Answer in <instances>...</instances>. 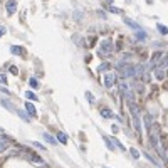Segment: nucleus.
I'll return each instance as SVG.
<instances>
[{
  "label": "nucleus",
  "instance_id": "nucleus-38",
  "mask_svg": "<svg viewBox=\"0 0 168 168\" xmlns=\"http://www.w3.org/2000/svg\"><path fill=\"white\" fill-rule=\"evenodd\" d=\"M146 2H148V4H153V0H146Z\"/></svg>",
  "mask_w": 168,
  "mask_h": 168
},
{
  "label": "nucleus",
  "instance_id": "nucleus-6",
  "mask_svg": "<svg viewBox=\"0 0 168 168\" xmlns=\"http://www.w3.org/2000/svg\"><path fill=\"white\" fill-rule=\"evenodd\" d=\"M24 106H25L27 113L30 114V118H35V116H37V108L34 106V103H30V101H27V103L24 104Z\"/></svg>",
  "mask_w": 168,
  "mask_h": 168
},
{
  "label": "nucleus",
  "instance_id": "nucleus-23",
  "mask_svg": "<svg viewBox=\"0 0 168 168\" xmlns=\"http://www.w3.org/2000/svg\"><path fill=\"white\" fill-rule=\"evenodd\" d=\"M8 146H10V143H7V141H0V153H2V151H5Z\"/></svg>",
  "mask_w": 168,
  "mask_h": 168
},
{
  "label": "nucleus",
  "instance_id": "nucleus-32",
  "mask_svg": "<svg viewBox=\"0 0 168 168\" xmlns=\"http://www.w3.org/2000/svg\"><path fill=\"white\" fill-rule=\"evenodd\" d=\"M8 82V79H7L5 74H0V84H7Z\"/></svg>",
  "mask_w": 168,
  "mask_h": 168
},
{
  "label": "nucleus",
  "instance_id": "nucleus-22",
  "mask_svg": "<svg viewBox=\"0 0 168 168\" xmlns=\"http://www.w3.org/2000/svg\"><path fill=\"white\" fill-rule=\"evenodd\" d=\"M129 153H131V156H133L134 160H138V158H140V151H138L136 148H129Z\"/></svg>",
  "mask_w": 168,
  "mask_h": 168
},
{
  "label": "nucleus",
  "instance_id": "nucleus-30",
  "mask_svg": "<svg viewBox=\"0 0 168 168\" xmlns=\"http://www.w3.org/2000/svg\"><path fill=\"white\" fill-rule=\"evenodd\" d=\"M150 79H151V77H150V74L148 72H145L143 76H141V81H143V82H150Z\"/></svg>",
  "mask_w": 168,
  "mask_h": 168
},
{
  "label": "nucleus",
  "instance_id": "nucleus-2",
  "mask_svg": "<svg viewBox=\"0 0 168 168\" xmlns=\"http://www.w3.org/2000/svg\"><path fill=\"white\" fill-rule=\"evenodd\" d=\"M114 51V47H113V42L109 39H104L103 42H101V52L99 56H104V54H111Z\"/></svg>",
  "mask_w": 168,
  "mask_h": 168
},
{
  "label": "nucleus",
  "instance_id": "nucleus-35",
  "mask_svg": "<svg viewBox=\"0 0 168 168\" xmlns=\"http://www.w3.org/2000/svg\"><path fill=\"white\" fill-rule=\"evenodd\" d=\"M5 32H7V29L4 25H0V37H2V35H5Z\"/></svg>",
  "mask_w": 168,
  "mask_h": 168
},
{
  "label": "nucleus",
  "instance_id": "nucleus-21",
  "mask_svg": "<svg viewBox=\"0 0 168 168\" xmlns=\"http://www.w3.org/2000/svg\"><path fill=\"white\" fill-rule=\"evenodd\" d=\"M143 121H145V126H146V129L150 131V128H151V119H150V116H148V114H145Z\"/></svg>",
  "mask_w": 168,
  "mask_h": 168
},
{
  "label": "nucleus",
  "instance_id": "nucleus-8",
  "mask_svg": "<svg viewBox=\"0 0 168 168\" xmlns=\"http://www.w3.org/2000/svg\"><path fill=\"white\" fill-rule=\"evenodd\" d=\"M124 24H126L128 27H131V29H134L136 32H138V30H141V27L138 25V24H136L134 20H131V19H124Z\"/></svg>",
  "mask_w": 168,
  "mask_h": 168
},
{
  "label": "nucleus",
  "instance_id": "nucleus-26",
  "mask_svg": "<svg viewBox=\"0 0 168 168\" xmlns=\"http://www.w3.org/2000/svg\"><path fill=\"white\" fill-rule=\"evenodd\" d=\"M167 66H168V57H165V59H163L160 64H158V69H165Z\"/></svg>",
  "mask_w": 168,
  "mask_h": 168
},
{
  "label": "nucleus",
  "instance_id": "nucleus-28",
  "mask_svg": "<svg viewBox=\"0 0 168 168\" xmlns=\"http://www.w3.org/2000/svg\"><path fill=\"white\" fill-rule=\"evenodd\" d=\"M86 99L89 101L91 104H93V103H94V96H93V94H91V93H89V91H86Z\"/></svg>",
  "mask_w": 168,
  "mask_h": 168
},
{
  "label": "nucleus",
  "instance_id": "nucleus-4",
  "mask_svg": "<svg viewBox=\"0 0 168 168\" xmlns=\"http://www.w3.org/2000/svg\"><path fill=\"white\" fill-rule=\"evenodd\" d=\"M24 155H25V156H27L30 161H34V163H39V165H40V163H44L42 156H39V155L34 153V151H27V150H25V151H24Z\"/></svg>",
  "mask_w": 168,
  "mask_h": 168
},
{
  "label": "nucleus",
  "instance_id": "nucleus-39",
  "mask_svg": "<svg viewBox=\"0 0 168 168\" xmlns=\"http://www.w3.org/2000/svg\"><path fill=\"white\" fill-rule=\"evenodd\" d=\"M106 2H108V4H113V0H106Z\"/></svg>",
  "mask_w": 168,
  "mask_h": 168
},
{
  "label": "nucleus",
  "instance_id": "nucleus-3",
  "mask_svg": "<svg viewBox=\"0 0 168 168\" xmlns=\"http://www.w3.org/2000/svg\"><path fill=\"white\" fill-rule=\"evenodd\" d=\"M114 81H116V76L114 74H104V77H103V84L106 89H111L114 86Z\"/></svg>",
  "mask_w": 168,
  "mask_h": 168
},
{
  "label": "nucleus",
  "instance_id": "nucleus-5",
  "mask_svg": "<svg viewBox=\"0 0 168 168\" xmlns=\"http://www.w3.org/2000/svg\"><path fill=\"white\" fill-rule=\"evenodd\" d=\"M5 8H7V13H8V15H13V13L17 12V0H10V2H7Z\"/></svg>",
  "mask_w": 168,
  "mask_h": 168
},
{
  "label": "nucleus",
  "instance_id": "nucleus-34",
  "mask_svg": "<svg viewBox=\"0 0 168 168\" xmlns=\"http://www.w3.org/2000/svg\"><path fill=\"white\" fill-rule=\"evenodd\" d=\"M10 72H12L13 76H17V74H19V69H17L15 66H10Z\"/></svg>",
  "mask_w": 168,
  "mask_h": 168
},
{
  "label": "nucleus",
  "instance_id": "nucleus-11",
  "mask_svg": "<svg viewBox=\"0 0 168 168\" xmlns=\"http://www.w3.org/2000/svg\"><path fill=\"white\" fill-rule=\"evenodd\" d=\"M155 79L163 81L165 79V71H163V69H155Z\"/></svg>",
  "mask_w": 168,
  "mask_h": 168
},
{
  "label": "nucleus",
  "instance_id": "nucleus-33",
  "mask_svg": "<svg viewBox=\"0 0 168 168\" xmlns=\"http://www.w3.org/2000/svg\"><path fill=\"white\" fill-rule=\"evenodd\" d=\"M32 146H35V148H39V150H46V146L44 145H40V143H37V141H34V143H30Z\"/></svg>",
  "mask_w": 168,
  "mask_h": 168
},
{
  "label": "nucleus",
  "instance_id": "nucleus-27",
  "mask_svg": "<svg viewBox=\"0 0 168 168\" xmlns=\"http://www.w3.org/2000/svg\"><path fill=\"white\" fill-rule=\"evenodd\" d=\"M0 141H7V143H12V138L10 136H7V134H0Z\"/></svg>",
  "mask_w": 168,
  "mask_h": 168
},
{
  "label": "nucleus",
  "instance_id": "nucleus-40",
  "mask_svg": "<svg viewBox=\"0 0 168 168\" xmlns=\"http://www.w3.org/2000/svg\"><path fill=\"white\" fill-rule=\"evenodd\" d=\"M126 2H131V0H126Z\"/></svg>",
  "mask_w": 168,
  "mask_h": 168
},
{
  "label": "nucleus",
  "instance_id": "nucleus-12",
  "mask_svg": "<svg viewBox=\"0 0 168 168\" xmlns=\"http://www.w3.org/2000/svg\"><path fill=\"white\" fill-rule=\"evenodd\" d=\"M145 158H148V161H151L153 165H156V167H161V161L160 160H156L155 156H151L150 153H145Z\"/></svg>",
  "mask_w": 168,
  "mask_h": 168
},
{
  "label": "nucleus",
  "instance_id": "nucleus-18",
  "mask_svg": "<svg viewBox=\"0 0 168 168\" xmlns=\"http://www.w3.org/2000/svg\"><path fill=\"white\" fill-rule=\"evenodd\" d=\"M103 138H104V143H106L108 150H111V151H113V150H114V145L111 143V138H108V136H103Z\"/></svg>",
  "mask_w": 168,
  "mask_h": 168
},
{
  "label": "nucleus",
  "instance_id": "nucleus-7",
  "mask_svg": "<svg viewBox=\"0 0 168 168\" xmlns=\"http://www.w3.org/2000/svg\"><path fill=\"white\" fill-rule=\"evenodd\" d=\"M10 52L15 54V56H24V54H25V49L20 47V46H12L10 47Z\"/></svg>",
  "mask_w": 168,
  "mask_h": 168
},
{
  "label": "nucleus",
  "instance_id": "nucleus-10",
  "mask_svg": "<svg viewBox=\"0 0 168 168\" xmlns=\"http://www.w3.org/2000/svg\"><path fill=\"white\" fill-rule=\"evenodd\" d=\"M42 136H44V140H46L47 143H49V145H57V140L54 138L52 134H49V133H44V134H42Z\"/></svg>",
  "mask_w": 168,
  "mask_h": 168
},
{
  "label": "nucleus",
  "instance_id": "nucleus-13",
  "mask_svg": "<svg viewBox=\"0 0 168 168\" xmlns=\"http://www.w3.org/2000/svg\"><path fill=\"white\" fill-rule=\"evenodd\" d=\"M17 114H19V116H20V118H22L24 121H25V123H30V116H29L25 111H22V109H17Z\"/></svg>",
  "mask_w": 168,
  "mask_h": 168
},
{
  "label": "nucleus",
  "instance_id": "nucleus-17",
  "mask_svg": "<svg viewBox=\"0 0 168 168\" xmlns=\"http://www.w3.org/2000/svg\"><path fill=\"white\" fill-rule=\"evenodd\" d=\"M111 143H113V145H114V148H119L121 151H124V150H126V148L123 146V145H121V143H119V141H118V140H116V138H111Z\"/></svg>",
  "mask_w": 168,
  "mask_h": 168
},
{
  "label": "nucleus",
  "instance_id": "nucleus-20",
  "mask_svg": "<svg viewBox=\"0 0 168 168\" xmlns=\"http://www.w3.org/2000/svg\"><path fill=\"white\" fill-rule=\"evenodd\" d=\"M156 29L160 30V34H163V35H168V29L163 25V24H158V25H156Z\"/></svg>",
  "mask_w": 168,
  "mask_h": 168
},
{
  "label": "nucleus",
  "instance_id": "nucleus-37",
  "mask_svg": "<svg viewBox=\"0 0 168 168\" xmlns=\"http://www.w3.org/2000/svg\"><path fill=\"white\" fill-rule=\"evenodd\" d=\"M0 91H2V93H5V94H10V91H7L4 86H0Z\"/></svg>",
  "mask_w": 168,
  "mask_h": 168
},
{
  "label": "nucleus",
  "instance_id": "nucleus-19",
  "mask_svg": "<svg viewBox=\"0 0 168 168\" xmlns=\"http://www.w3.org/2000/svg\"><path fill=\"white\" fill-rule=\"evenodd\" d=\"M29 84H30V87H34V89H39V87H40L39 81L34 79V77H32V79H29Z\"/></svg>",
  "mask_w": 168,
  "mask_h": 168
},
{
  "label": "nucleus",
  "instance_id": "nucleus-41",
  "mask_svg": "<svg viewBox=\"0 0 168 168\" xmlns=\"http://www.w3.org/2000/svg\"><path fill=\"white\" fill-rule=\"evenodd\" d=\"M104 168H108V167H104Z\"/></svg>",
  "mask_w": 168,
  "mask_h": 168
},
{
  "label": "nucleus",
  "instance_id": "nucleus-36",
  "mask_svg": "<svg viewBox=\"0 0 168 168\" xmlns=\"http://www.w3.org/2000/svg\"><path fill=\"white\" fill-rule=\"evenodd\" d=\"M111 129H113V133L116 134V133H119V128L116 126V124H113V128H111Z\"/></svg>",
  "mask_w": 168,
  "mask_h": 168
},
{
  "label": "nucleus",
  "instance_id": "nucleus-1",
  "mask_svg": "<svg viewBox=\"0 0 168 168\" xmlns=\"http://www.w3.org/2000/svg\"><path fill=\"white\" fill-rule=\"evenodd\" d=\"M116 71H118V76H119L121 79H128V77H136L138 76L136 67L133 64H126V62L116 64Z\"/></svg>",
  "mask_w": 168,
  "mask_h": 168
},
{
  "label": "nucleus",
  "instance_id": "nucleus-25",
  "mask_svg": "<svg viewBox=\"0 0 168 168\" xmlns=\"http://www.w3.org/2000/svg\"><path fill=\"white\" fill-rule=\"evenodd\" d=\"M108 69H109V62H103L98 71H99V72H103V71H108Z\"/></svg>",
  "mask_w": 168,
  "mask_h": 168
},
{
  "label": "nucleus",
  "instance_id": "nucleus-15",
  "mask_svg": "<svg viewBox=\"0 0 168 168\" xmlns=\"http://www.w3.org/2000/svg\"><path fill=\"white\" fill-rule=\"evenodd\" d=\"M57 141H59V143H62V145H66V143H67V134L62 133V131H60V133H57Z\"/></svg>",
  "mask_w": 168,
  "mask_h": 168
},
{
  "label": "nucleus",
  "instance_id": "nucleus-29",
  "mask_svg": "<svg viewBox=\"0 0 168 168\" xmlns=\"http://www.w3.org/2000/svg\"><path fill=\"white\" fill-rule=\"evenodd\" d=\"M109 12H113V13H119V12H121V8H119V7L111 5V7H109Z\"/></svg>",
  "mask_w": 168,
  "mask_h": 168
},
{
  "label": "nucleus",
  "instance_id": "nucleus-24",
  "mask_svg": "<svg viewBox=\"0 0 168 168\" xmlns=\"http://www.w3.org/2000/svg\"><path fill=\"white\" fill-rule=\"evenodd\" d=\"M2 104L7 108V109H10V111H13V108H12V103L10 101H7V99H2Z\"/></svg>",
  "mask_w": 168,
  "mask_h": 168
},
{
  "label": "nucleus",
  "instance_id": "nucleus-9",
  "mask_svg": "<svg viewBox=\"0 0 168 168\" xmlns=\"http://www.w3.org/2000/svg\"><path fill=\"white\" fill-rule=\"evenodd\" d=\"M101 116L108 119V118H114V113L109 109V108H103V109H101Z\"/></svg>",
  "mask_w": 168,
  "mask_h": 168
},
{
  "label": "nucleus",
  "instance_id": "nucleus-31",
  "mask_svg": "<svg viewBox=\"0 0 168 168\" xmlns=\"http://www.w3.org/2000/svg\"><path fill=\"white\" fill-rule=\"evenodd\" d=\"M72 40H74V44H79V46L82 44V39H81V35H74Z\"/></svg>",
  "mask_w": 168,
  "mask_h": 168
},
{
  "label": "nucleus",
  "instance_id": "nucleus-16",
  "mask_svg": "<svg viewBox=\"0 0 168 168\" xmlns=\"http://www.w3.org/2000/svg\"><path fill=\"white\" fill-rule=\"evenodd\" d=\"M25 96H27V99H30V101H39L37 94L32 93V91H25Z\"/></svg>",
  "mask_w": 168,
  "mask_h": 168
},
{
  "label": "nucleus",
  "instance_id": "nucleus-14",
  "mask_svg": "<svg viewBox=\"0 0 168 168\" xmlns=\"http://www.w3.org/2000/svg\"><path fill=\"white\" fill-rule=\"evenodd\" d=\"M146 37H148V34L143 32V30H138V32H136V40H140V42H145Z\"/></svg>",
  "mask_w": 168,
  "mask_h": 168
}]
</instances>
